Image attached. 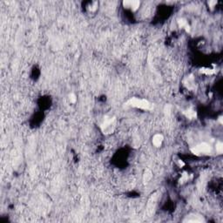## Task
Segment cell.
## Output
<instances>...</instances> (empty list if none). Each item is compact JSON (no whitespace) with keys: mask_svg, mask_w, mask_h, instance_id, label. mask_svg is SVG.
Segmentation results:
<instances>
[{"mask_svg":"<svg viewBox=\"0 0 223 223\" xmlns=\"http://www.w3.org/2000/svg\"><path fill=\"white\" fill-rule=\"evenodd\" d=\"M117 127V119L113 115L104 116L102 122L100 125L101 132L106 135H109L114 133Z\"/></svg>","mask_w":223,"mask_h":223,"instance_id":"6da1fadb","label":"cell"},{"mask_svg":"<svg viewBox=\"0 0 223 223\" xmlns=\"http://www.w3.org/2000/svg\"><path fill=\"white\" fill-rule=\"evenodd\" d=\"M126 106L143 111L151 110L153 107V105L150 101L145 99H140V98H131L126 102Z\"/></svg>","mask_w":223,"mask_h":223,"instance_id":"7a4b0ae2","label":"cell"},{"mask_svg":"<svg viewBox=\"0 0 223 223\" xmlns=\"http://www.w3.org/2000/svg\"><path fill=\"white\" fill-rule=\"evenodd\" d=\"M190 151L193 154L196 156H205V155H209L212 154L213 147L207 142H201L191 147Z\"/></svg>","mask_w":223,"mask_h":223,"instance_id":"3957f363","label":"cell"},{"mask_svg":"<svg viewBox=\"0 0 223 223\" xmlns=\"http://www.w3.org/2000/svg\"><path fill=\"white\" fill-rule=\"evenodd\" d=\"M123 7L126 8V10H129L132 12H136L140 9V5H141V3L140 1H124L122 3Z\"/></svg>","mask_w":223,"mask_h":223,"instance_id":"277c9868","label":"cell"},{"mask_svg":"<svg viewBox=\"0 0 223 223\" xmlns=\"http://www.w3.org/2000/svg\"><path fill=\"white\" fill-rule=\"evenodd\" d=\"M183 85L185 86V87L187 89L193 90L195 88V79L193 75H188L186 78L183 79Z\"/></svg>","mask_w":223,"mask_h":223,"instance_id":"5b68a950","label":"cell"},{"mask_svg":"<svg viewBox=\"0 0 223 223\" xmlns=\"http://www.w3.org/2000/svg\"><path fill=\"white\" fill-rule=\"evenodd\" d=\"M164 142V136L162 134H155L152 138V144L157 148L161 147Z\"/></svg>","mask_w":223,"mask_h":223,"instance_id":"8992f818","label":"cell"},{"mask_svg":"<svg viewBox=\"0 0 223 223\" xmlns=\"http://www.w3.org/2000/svg\"><path fill=\"white\" fill-rule=\"evenodd\" d=\"M183 115L188 119V120H195L197 118V112L196 111L190 107V108H188L186 110L183 111Z\"/></svg>","mask_w":223,"mask_h":223,"instance_id":"52a82bcc","label":"cell"},{"mask_svg":"<svg viewBox=\"0 0 223 223\" xmlns=\"http://www.w3.org/2000/svg\"><path fill=\"white\" fill-rule=\"evenodd\" d=\"M201 73L206 75V76H213L216 73L215 68H209V67H203L200 70Z\"/></svg>","mask_w":223,"mask_h":223,"instance_id":"ba28073f","label":"cell"},{"mask_svg":"<svg viewBox=\"0 0 223 223\" xmlns=\"http://www.w3.org/2000/svg\"><path fill=\"white\" fill-rule=\"evenodd\" d=\"M99 8V3L98 2H90L86 5V9L90 13H94L96 12Z\"/></svg>","mask_w":223,"mask_h":223,"instance_id":"9c48e42d","label":"cell"},{"mask_svg":"<svg viewBox=\"0 0 223 223\" xmlns=\"http://www.w3.org/2000/svg\"><path fill=\"white\" fill-rule=\"evenodd\" d=\"M153 179V173L149 170L146 169L144 174H143V180L145 183H148L149 181H151V179Z\"/></svg>","mask_w":223,"mask_h":223,"instance_id":"30bf717a","label":"cell"},{"mask_svg":"<svg viewBox=\"0 0 223 223\" xmlns=\"http://www.w3.org/2000/svg\"><path fill=\"white\" fill-rule=\"evenodd\" d=\"M190 179L189 177V174H188V173H187V172H184L182 174H181V176H180V178H179V182L181 183V184H183V183H186V182H188V180Z\"/></svg>","mask_w":223,"mask_h":223,"instance_id":"8fae6325","label":"cell"},{"mask_svg":"<svg viewBox=\"0 0 223 223\" xmlns=\"http://www.w3.org/2000/svg\"><path fill=\"white\" fill-rule=\"evenodd\" d=\"M177 24H178V26L179 28H183V29H184V28L188 24V23L186 18H179L178 21H177Z\"/></svg>","mask_w":223,"mask_h":223,"instance_id":"7c38bea8","label":"cell"},{"mask_svg":"<svg viewBox=\"0 0 223 223\" xmlns=\"http://www.w3.org/2000/svg\"><path fill=\"white\" fill-rule=\"evenodd\" d=\"M215 151L218 154H222L223 152V144L222 141H217L215 144Z\"/></svg>","mask_w":223,"mask_h":223,"instance_id":"4fadbf2b","label":"cell"},{"mask_svg":"<svg viewBox=\"0 0 223 223\" xmlns=\"http://www.w3.org/2000/svg\"><path fill=\"white\" fill-rule=\"evenodd\" d=\"M68 100L70 101V103L75 104V103L77 102V96H76L73 92H72V93H70V94L68 95Z\"/></svg>","mask_w":223,"mask_h":223,"instance_id":"5bb4252c","label":"cell"},{"mask_svg":"<svg viewBox=\"0 0 223 223\" xmlns=\"http://www.w3.org/2000/svg\"><path fill=\"white\" fill-rule=\"evenodd\" d=\"M217 4H218L217 1H208V2H207V5H208V7H209L210 9H213L214 7H216Z\"/></svg>","mask_w":223,"mask_h":223,"instance_id":"9a60e30c","label":"cell"},{"mask_svg":"<svg viewBox=\"0 0 223 223\" xmlns=\"http://www.w3.org/2000/svg\"><path fill=\"white\" fill-rule=\"evenodd\" d=\"M176 165L178 166L179 167H180V168H182L183 167H185V162L182 160V159H178L177 160H176Z\"/></svg>","mask_w":223,"mask_h":223,"instance_id":"2e32d148","label":"cell"},{"mask_svg":"<svg viewBox=\"0 0 223 223\" xmlns=\"http://www.w3.org/2000/svg\"><path fill=\"white\" fill-rule=\"evenodd\" d=\"M218 121H219V123H220L221 125H222V124H223L222 116H219V118H218Z\"/></svg>","mask_w":223,"mask_h":223,"instance_id":"e0dca14e","label":"cell"}]
</instances>
